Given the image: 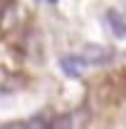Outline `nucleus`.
<instances>
[{"label":"nucleus","mask_w":126,"mask_h":129,"mask_svg":"<svg viewBox=\"0 0 126 129\" xmlns=\"http://www.w3.org/2000/svg\"><path fill=\"white\" fill-rule=\"evenodd\" d=\"M111 60H114V52L109 47H101V45H87L82 52L84 64H109Z\"/></svg>","instance_id":"nucleus-1"},{"label":"nucleus","mask_w":126,"mask_h":129,"mask_svg":"<svg viewBox=\"0 0 126 129\" xmlns=\"http://www.w3.org/2000/svg\"><path fill=\"white\" fill-rule=\"evenodd\" d=\"M82 57H64L62 60V70L67 77H79L82 75Z\"/></svg>","instance_id":"nucleus-2"},{"label":"nucleus","mask_w":126,"mask_h":129,"mask_svg":"<svg viewBox=\"0 0 126 129\" xmlns=\"http://www.w3.org/2000/svg\"><path fill=\"white\" fill-rule=\"evenodd\" d=\"M106 20H109V25L114 27V32H116L119 37H126V20L119 15V13H114V10H111L109 15H106Z\"/></svg>","instance_id":"nucleus-3"},{"label":"nucleus","mask_w":126,"mask_h":129,"mask_svg":"<svg viewBox=\"0 0 126 129\" xmlns=\"http://www.w3.org/2000/svg\"><path fill=\"white\" fill-rule=\"evenodd\" d=\"M72 127H74L72 114H57V117L49 122V129H72Z\"/></svg>","instance_id":"nucleus-4"},{"label":"nucleus","mask_w":126,"mask_h":129,"mask_svg":"<svg viewBox=\"0 0 126 129\" xmlns=\"http://www.w3.org/2000/svg\"><path fill=\"white\" fill-rule=\"evenodd\" d=\"M25 129H49V124L42 114H37V117H32V119L25 122Z\"/></svg>","instance_id":"nucleus-5"},{"label":"nucleus","mask_w":126,"mask_h":129,"mask_svg":"<svg viewBox=\"0 0 126 129\" xmlns=\"http://www.w3.org/2000/svg\"><path fill=\"white\" fill-rule=\"evenodd\" d=\"M0 129H25V122H10V124H3Z\"/></svg>","instance_id":"nucleus-6"},{"label":"nucleus","mask_w":126,"mask_h":129,"mask_svg":"<svg viewBox=\"0 0 126 129\" xmlns=\"http://www.w3.org/2000/svg\"><path fill=\"white\" fill-rule=\"evenodd\" d=\"M49 3H54V0H49Z\"/></svg>","instance_id":"nucleus-7"}]
</instances>
